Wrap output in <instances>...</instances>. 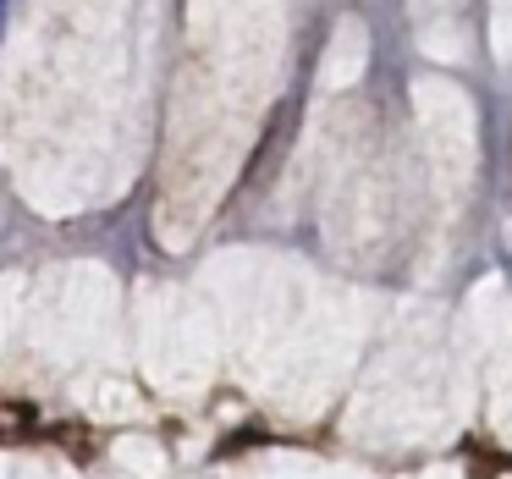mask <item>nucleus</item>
I'll return each instance as SVG.
<instances>
[{"instance_id":"1","label":"nucleus","mask_w":512,"mask_h":479,"mask_svg":"<svg viewBox=\"0 0 512 479\" xmlns=\"http://www.w3.org/2000/svg\"><path fill=\"white\" fill-rule=\"evenodd\" d=\"M6 17H12V0H0V28H6Z\"/></svg>"}]
</instances>
